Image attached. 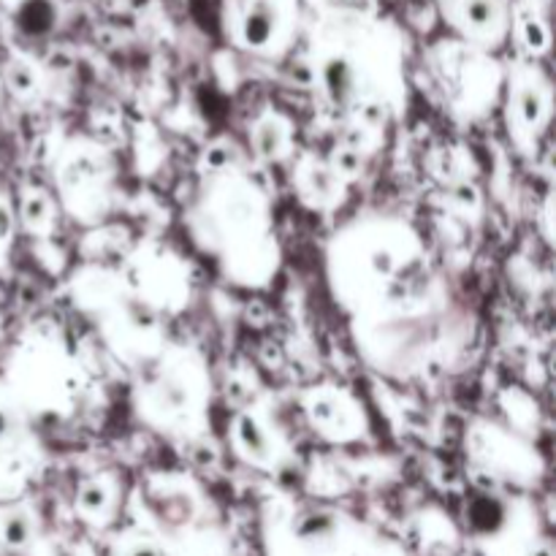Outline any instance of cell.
<instances>
[{
    "label": "cell",
    "instance_id": "7c38bea8",
    "mask_svg": "<svg viewBox=\"0 0 556 556\" xmlns=\"http://www.w3.org/2000/svg\"><path fill=\"white\" fill-rule=\"evenodd\" d=\"M293 190L307 210L334 212L345 201L348 182L334 172L329 157L302 152L293 163Z\"/></svg>",
    "mask_w": 556,
    "mask_h": 556
},
{
    "label": "cell",
    "instance_id": "ba28073f",
    "mask_svg": "<svg viewBox=\"0 0 556 556\" xmlns=\"http://www.w3.org/2000/svg\"><path fill=\"white\" fill-rule=\"evenodd\" d=\"M125 286L136 299L150 304L157 315H172L188 304L190 275L177 253L157 242H141L128 255L125 269L119 266Z\"/></svg>",
    "mask_w": 556,
    "mask_h": 556
},
{
    "label": "cell",
    "instance_id": "d6986e66",
    "mask_svg": "<svg viewBox=\"0 0 556 556\" xmlns=\"http://www.w3.org/2000/svg\"><path fill=\"white\" fill-rule=\"evenodd\" d=\"M459 25L467 36L492 43V38L500 36V25H503L500 0H465L459 9Z\"/></svg>",
    "mask_w": 556,
    "mask_h": 556
},
{
    "label": "cell",
    "instance_id": "9a60e30c",
    "mask_svg": "<svg viewBox=\"0 0 556 556\" xmlns=\"http://www.w3.org/2000/svg\"><path fill=\"white\" fill-rule=\"evenodd\" d=\"M33 445H36V438H33V421L27 418V413L22 410L16 396L11 394L5 380L0 378V462H25L27 454L33 451Z\"/></svg>",
    "mask_w": 556,
    "mask_h": 556
},
{
    "label": "cell",
    "instance_id": "6da1fadb",
    "mask_svg": "<svg viewBox=\"0 0 556 556\" xmlns=\"http://www.w3.org/2000/svg\"><path fill=\"white\" fill-rule=\"evenodd\" d=\"M326 275L358 356L386 378L443 375L472 342L470 313L405 217L364 212L348 220L326 248Z\"/></svg>",
    "mask_w": 556,
    "mask_h": 556
},
{
    "label": "cell",
    "instance_id": "7a4b0ae2",
    "mask_svg": "<svg viewBox=\"0 0 556 556\" xmlns=\"http://www.w3.org/2000/svg\"><path fill=\"white\" fill-rule=\"evenodd\" d=\"M185 228L228 282L269 288L282 264L266 190L237 163H215L185 212Z\"/></svg>",
    "mask_w": 556,
    "mask_h": 556
},
{
    "label": "cell",
    "instance_id": "4fadbf2b",
    "mask_svg": "<svg viewBox=\"0 0 556 556\" xmlns=\"http://www.w3.org/2000/svg\"><path fill=\"white\" fill-rule=\"evenodd\" d=\"M250 152L261 163H282L296 152V125L280 109H264L250 123Z\"/></svg>",
    "mask_w": 556,
    "mask_h": 556
},
{
    "label": "cell",
    "instance_id": "7402d4cb",
    "mask_svg": "<svg viewBox=\"0 0 556 556\" xmlns=\"http://www.w3.org/2000/svg\"><path fill=\"white\" fill-rule=\"evenodd\" d=\"M14 228H16L14 206H11L9 195L0 193V264L9 258L11 242H14Z\"/></svg>",
    "mask_w": 556,
    "mask_h": 556
},
{
    "label": "cell",
    "instance_id": "277c9868",
    "mask_svg": "<svg viewBox=\"0 0 556 556\" xmlns=\"http://www.w3.org/2000/svg\"><path fill=\"white\" fill-rule=\"evenodd\" d=\"M0 378L30 421H63L76 410L85 389L79 358L52 324H33L22 331Z\"/></svg>",
    "mask_w": 556,
    "mask_h": 556
},
{
    "label": "cell",
    "instance_id": "52a82bcc",
    "mask_svg": "<svg viewBox=\"0 0 556 556\" xmlns=\"http://www.w3.org/2000/svg\"><path fill=\"white\" fill-rule=\"evenodd\" d=\"M467 456L481 476L508 486H535L543 478V459L532 440L505 424H472L467 429Z\"/></svg>",
    "mask_w": 556,
    "mask_h": 556
},
{
    "label": "cell",
    "instance_id": "ac0fdd59",
    "mask_svg": "<svg viewBox=\"0 0 556 556\" xmlns=\"http://www.w3.org/2000/svg\"><path fill=\"white\" fill-rule=\"evenodd\" d=\"M38 516L20 500L0 503V556L22 554L36 543Z\"/></svg>",
    "mask_w": 556,
    "mask_h": 556
},
{
    "label": "cell",
    "instance_id": "3957f363",
    "mask_svg": "<svg viewBox=\"0 0 556 556\" xmlns=\"http://www.w3.org/2000/svg\"><path fill=\"white\" fill-rule=\"evenodd\" d=\"M134 413L147 429L179 443L210 432L212 378L193 345L168 342L150 364L136 369Z\"/></svg>",
    "mask_w": 556,
    "mask_h": 556
},
{
    "label": "cell",
    "instance_id": "8fae6325",
    "mask_svg": "<svg viewBox=\"0 0 556 556\" xmlns=\"http://www.w3.org/2000/svg\"><path fill=\"white\" fill-rule=\"evenodd\" d=\"M228 445L233 456L261 472H280L291 459L286 438L269 424L258 407H244L233 413L228 424Z\"/></svg>",
    "mask_w": 556,
    "mask_h": 556
},
{
    "label": "cell",
    "instance_id": "5bb4252c",
    "mask_svg": "<svg viewBox=\"0 0 556 556\" xmlns=\"http://www.w3.org/2000/svg\"><path fill=\"white\" fill-rule=\"evenodd\" d=\"M76 514L92 527L112 525L123 505V483L114 472H92L76 483Z\"/></svg>",
    "mask_w": 556,
    "mask_h": 556
},
{
    "label": "cell",
    "instance_id": "ffe728a7",
    "mask_svg": "<svg viewBox=\"0 0 556 556\" xmlns=\"http://www.w3.org/2000/svg\"><path fill=\"white\" fill-rule=\"evenodd\" d=\"M0 85L11 92V98L22 103L38 101L43 92L41 74H38L36 65L25 58H11L9 63L0 68Z\"/></svg>",
    "mask_w": 556,
    "mask_h": 556
},
{
    "label": "cell",
    "instance_id": "5b68a950",
    "mask_svg": "<svg viewBox=\"0 0 556 556\" xmlns=\"http://www.w3.org/2000/svg\"><path fill=\"white\" fill-rule=\"evenodd\" d=\"M71 293L76 309L98 326L109 351L134 372L168 345L163 315L136 299L117 269L85 266L71 280Z\"/></svg>",
    "mask_w": 556,
    "mask_h": 556
},
{
    "label": "cell",
    "instance_id": "30bf717a",
    "mask_svg": "<svg viewBox=\"0 0 556 556\" xmlns=\"http://www.w3.org/2000/svg\"><path fill=\"white\" fill-rule=\"evenodd\" d=\"M309 429L331 445L364 443L372 432L367 407L348 386L315 383L299 396Z\"/></svg>",
    "mask_w": 556,
    "mask_h": 556
},
{
    "label": "cell",
    "instance_id": "44dd1931",
    "mask_svg": "<svg viewBox=\"0 0 556 556\" xmlns=\"http://www.w3.org/2000/svg\"><path fill=\"white\" fill-rule=\"evenodd\" d=\"M16 30L25 36H47L54 25V5L49 0H25L14 14Z\"/></svg>",
    "mask_w": 556,
    "mask_h": 556
},
{
    "label": "cell",
    "instance_id": "2e32d148",
    "mask_svg": "<svg viewBox=\"0 0 556 556\" xmlns=\"http://www.w3.org/2000/svg\"><path fill=\"white\" fill-rule=\"evenodd\" d=\"M237 38L250 52H269L280 38V14L275 0H253L239 16Z\"/></svg>",
    "mask_w": 556,
    "mask_h": 556
},
{
    "label": "cell",
    "instance_id": "8992f818",
    "mask_svg": "<svg viewBox=\"0 0 556 556\" xmlns=\"http://www.w3.org/2000/svg\"><path fill=\"white\" fill-rule=\"evenodd\" d=\"M58 206L81 223H101L114 204V163L85 136L63 141L52 166Z\"/></svg>",
    "mask_w": 556,
    "mask_h": 556
},
{
    "label": "cell",
    "instance_id": "e0dca14e",
    "mask_svg": "<svg viewBox=\"0 0 556 556\" xmlns=\"http://www.w3.org/2000/svg\"><path fill=\"white\" fill-rule=\"evenodd\" d=\"M16 217H20L22 228L30 233L38 242H49L58 228V199L49 190L36 188V185H25L16 199Z\"/></svg>",
    "mask_w": 556,
    "mask_h": 556
},
{
    "label": "cell",
    "instance_id": "9c48e42d",
    "mask_svg": "<svg viewBox=\"0 0 556 556\" xmlns=\"http://www.w3.org/2000/svg\"><path fill=\"white\" fill-rule=\"evenodd\" d=\"M554 119V87L535 65H521L505 92V130L521 155H538Z\"/></svg>",
    "mask_w": 556,
    "mask_h": 556
}]
</instances>
